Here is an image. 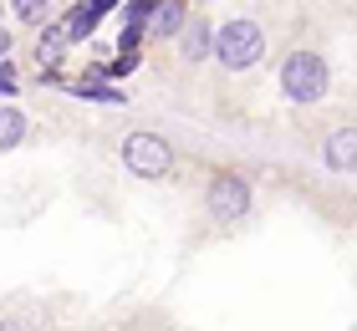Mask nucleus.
Here are the masks:
<instances>
[{
    "label": "nucleus",
    "instance_id": "1",
    "mask_svg": "<svg viewBox=\"0 0 357 331\" xmlns=\"http://www.w3.org/2000/svg\"><path fill=\"white\" fill-rule=\"evenodd\" d=\"M209 56H215L225 72H250V66L266 56V31L255 21H245V15H235V21H225L215 31V52Z\"/></svg>",
    "mask_w": 357,
    "mask_h": 331
},
{
    "label": "nucleus",
    "instance_id": "2",
    "mask_svg": "<svg viewBox=\"0 0 357 331\" xmlns=\"http://www.w3.org/2000/svg\"><path fill=\"white\" fill-rule=\"evenodd\" d=\"M327 87H332V72H327V61H321L317 52H291V56H286V66H281V92H286L296 107L321 102Z\"/></svg>",
    "mask_w": 357,
    "mask_h": 331
},
{
    "label": "nucleus",
    "instance_id": "3",
    "mask_svg": "<svg viewBox=\"0 0 357 331\" xmlns=\"http://www.w3.org/2000/svg\"><path fill=\"white\" fill-rule=\"evenodd\" d=\"M123 163H128V174H138V178H164V174H174V148H169V138H158V132H128L123 138Z\"/></svg>",
    "mask_w": 357,
    "mask_h": 331
},
{
    "label": "nucleus",
    "instance_id": "4",
    "mask_svg": "<svg viewBox=\"0 0 357 331\" xmlns=\"http://www.w3.org/2000/svg\"><path fill=\"white\" fill-rule=\"evenodd\" d=\"M204 209L215 214L220 224L240 220V214L250 209V184L240 174H215V178H209V189H204Z\"/></svg>",
    "mask_w": 357,
    "mask_h": 331
},
{
    "label": "nucleus",
    "instance_id": "5",
    "mask_svg": "<svg viewBox=\"0 0 357 331\" xmlns=\"http://www.w3.org/2000/svg\"><path fill=\"white\" fill-rule=\"evenodd\" d=\"M321 158H327L332 174H352L357 169V128H332L327 138H321Z\"/></svg>",
    "mask_w": 357,
    "mask_h": 331
},
{
    "label": "nucleus",
    "instance_id": "6",
    "mask_svg": "<svg viewBox=\"0 0 357 331\" xmlns=\"http://www.w3.org/2000/svg\"><path fill=\"white\" fill-rule=\"evenodd\" d=\"M209 52H215V26H209L204 15H199V21L189 15L184 31H178V56H184V61H209Z\"/></svg>",
    "mask_w": 357,
    "mask_h": 331
},
{
    "label": "nucleus",
    "instance_id": "7",
    "mask_svg": "<svg viewBox=\"0 0 357 331\" xmlns=\"http://www.w3.org/2000/svg\"><path fill=\"white\" fill-rule=\"evenodd\" d=\"M189 21V6L184 0H153V10H149V21H143V31L149 36H178Z\"/></svg>",
    "mask_w": 357,
    "mask_h": 331
},
{
    "label": "nucleus",
    "instance_id": "8",
    "mask_svg": "<svg viewBox=\"0 0 357 331\" xmlns=\"http://www.w3.org/2000/svg\"><path fill=\"white\" fill-rule=\"evenodd\" d=\"M26 112H15V107H0V153H10V148H21L26 143Z\"/></svg>",
    "mask_w": 357,
    "mask_h": 331
},
{
    "label": "nucleus",
    "instance_id": "9",
    "mask_svg": "<svg viewBox=\"0 0 357 331\" xmlns=\"http://www.w3.org/2000/svg\"><path fill=\"white\" fill-rule=\"evenodd\" d=\"M72 97H87V102H107V107H123L128 92L123 87H97V82H77V87H67Z\"/></svg>",
    "mask_w": 357,
    "mask_h": 331
},
{
    "label": "nucleus",
    "instance_id": "10",
    "mask_svg": "<svg viewBox=\"0 0 357 331\" xmlns=\"http://www.w3.org/2000/svg\"><path fill=\"white\" fill-rule=\"evenodd\" d=\"M67 41H72L67 31H61V26H52V31L41 36V56H46V61H56V56H61V46H67Z\"/></svg>",
    "mask_w": 357,
    "mask_h": 331
},
{
    "label": "nucleus",
    "instance_id": "11",
    "mask_svg": "<svg viewBox=\"0 0 357 331\" xmlns=\"http://www.w3.org/2000/svg\"><path fill=\"white\" fill-rule=\"evenodd\" d=\"M10 10L21 15V21H41V10H46V0H10Z\"/></svg>",
    "mask_w": 357,
    "mask_h": 331
},
{
    "label": "nucleus",
    "instance_id": "12",
    "mask_svg": "<svg viewBox=\"0 0 357 331\" xmlns=\"http://www.w3.org/2000/svg\"><path fill=\"white\" fill-rule=\"evenodd\" d=\"M149 10H153V0H133V6H128V26H143Z\"/></svg>",
    "mask_w": 357,
    "mask_h": 331
},
{
    "label": "nucleus",
    "instance_id": "13",
    "mask_svg": "<svg viewBox=\"0 0 357 331\" xmlns=\"http://www.w3.org/2000/svg\"><path fill=\"white\" fill-rule=\"evenodd\" d=\"M10 92H15V66L0 61V97H10Z\"/></svg>",
    "mask_w": 357,
    "mask_h": 331
},
{
    "label": "nucleus",
    "instance_id": "14",
    "mask_svg": "<svg viewBox=\"0 0 357 331\" xmlns=\"http://www.w3.org/2000/svg\"><path fill=\"white\" fill-rule=\"evenodd\" d=\"M0 331H36V326H31L26 316H6V321H0Z\"/></svg>",
    "mask_w": 357,
    "mask_h": 331
},
{
    "label": "nucleus",
    "instance_id": "15",
    "mask_svg": "<svg viewBox=\"0 0 357 331\" xmlns=\"http://www.w3.org/2000/svg\"><path fill=\"white\" fill-rule=\"evenodd\" d=\"M138 41H143V26H128V31H123V41H118V46H128V52H133V46H138Z\"/></svg>",
    "mask_w": 357,
    "mask_h": 331
},
{
    "label": "nucleus",
    "instance_id": "16",
    "mask_svg": "<svg viewBox=\"0 0 357 331\" xmlns=\"http://www.w3.org/2000/svg\"><path fill=\"white\" fill-rule=\"evenodd\" d=\"M112 6H118V0H92V6H82V10H87V15H92V21H97V15H107Z\"/></svg>",
    "mask_w": 357,
    "mask_h": 331
},
{
    "label": "nucleus",
    "instance_id": "17",
    "mask_svg": "<svg viewBox=\"0 0 357 331\" xmlns=\"http://www.w3.org/2000/svg\"><path fill=\"white\" fill-rule=\"evenodd\" d=\"M6 52H10V36H6V26H0V61H6Z\"/></svg>",
    "mask_w": 357,
    "mask_h": 331
}]
</instances>
